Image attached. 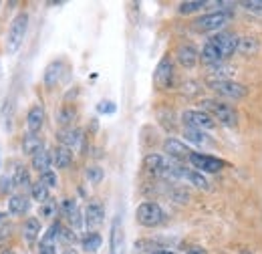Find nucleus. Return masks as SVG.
<instances>
[{
  "mask_svg": "<svg viewBox=\"0 0 262 254\" xmlns=\"http://www.w3.org/2000/svg\"><path fill=\"white\" fill-rule=\"evenodd\" d=\"M2 254H12V250H4Z\"/></svg>",
  "mask_w": 262,
  "mask_h": 254,
  "instance_id": "c03bdc74",
  "label": "nucleus"
},
{
  "mask_svg": "<svg viewBox=\"0 0 262 254\" xmlns=\"http://www.w3.org/2000/svg\"><path fill=\"white\" fill-rule=\"evenodd\" d=\"M31 196H33L34 202L45 204V202H49V188L42 182H36V184H33V188H31Z\"/></svg>",
  "mask_w": 262,
  "mask_h": 254,
  "instance_id": "7c9ffc66",
  "label": "nucleus"
},
{
  "mask_svg": "<svg viewBox=\"0 0 262 254\" xmlns=\"http://www.w3.org/2000/svg\"><path fill=\"white\" fill-rule=\"evenodd\" d=\"M61 224L55 222L49 226V230L42 234L40 244H38V254H57V238L61 234Z\"/></svg>",
  "mask_w": 262,
  "mask_h": 254,
  "instance_id": "9d476101",
  "label": "nucleus"
},
{
  "mask_svg": "<svg viewBox=\"0 0 262 254\" xmlns=\"http://www.w3.org/2000/svg\"><path fill=\"white\" fill-rule=\"evenodd\" d=\"M164 152H165V156L169 159H173V161H182V159H188V161H190V156L194 154L184 141H180V139H176V137H167V139H165Z\"/></svg>",
  "mask_w": 262,
  "mask_h": 254,
  "instance_id": "1a4fd4ad",
  "label": "nucleus"
},
{
  "mask_svg": "<svg viewBox=\"0 0 262 254\" xmlns=\"http://www.w3.org/2000/svg\"><path fill=\"white\" fill-rule=\"evenodd\" d=\"M45 125V109L40 105H34L31 107L29 115H27V127H29V133H38Z\"/></svg>",
  "mask_w": 262,
  "mask_h": 254,
  "instance_id": "a211bd4d",
  "label": "nucleus"
},
{
  "mask_svg": "<svg viewBox=\"0 0 262 254\" xmlns=\"http://www.w3.org/2000/svg\"><path fill=\"white\" fill-rule=\"evenodd\" d=\"M12 184H14V188H33V186H31V176H29V170H27L25 165H18V167L14 170Z\"/></svg>",
  "mask_w": 262,
  "mask_h": 254,
  "instance_id": "c85d7f7f",
  "label": "nucleus"
},
{
  "mask_svg": "<svg viewBox=\"0 0 262 254\" xmlns=\"http://www.w3.org/2000/svg\"><path fill=\"white\" fill-rule=\"evenodd\" d=\"M2 218H4V214H0V222H2Z\"/></svg>",
  "mask_w": 262,
  "mask_h": 254,
  "instance_id": "a18cd8bd",
  "label": "nucleus"
},
{
  "mask_svg": "<svg viewBox=\"0 0 262 254\" xmlns=\"http://www.w3.org/2000/svg\"><path fill=\"white\" fill-rule=\"evenodd\" d=\"M230 18L228 10H218V12H210V14H204L194 20V29L200 32H212V31H220Z\"/></svg>",
  "mask_w": 262,
  "mask_h": 254,
  "instance_id": "423d86ee",
  "label": "nucleus"
},
{
  "mask_svg": "<svg viewBox=\"0 0 262 254\" xmlns=\"http://www.w3.org/2000/svg\"><path fill=\"white\" fill-rule=\"evenodd\" d=\"M27 31H29V14L20 12V14H16L12 18L10 29L6 32V53L14 55L20 49V45H23V40L27 36Z\"/></svg>",
  "mask_w": 262,
  "mask_h": 254,
  "instance_id": "f03ea898",
  "label": "nucleus"
},
{
  "mask_svg": "<svg viewBox=\"0 0 262 254\" xmlns=\"http://www.w3.org/2000/svg\"><path fill=\"white\" fill-rule=\"evenodd\" d=\"M182 121L186 123V127H192V129H214L216 127V119L206 113V111H184L182 115Z\"/></svg>",
  "mask_w": 262,
  "mask_h": 254,
  "instance_id": "6e6552de",
  "label": "nucleus"
},
{
  "mask_svg": "<svg viewBox=\"0 0 262 254\" xmlns=\"http://www.w3.org/2000/svg\"><path fill=\"white\" fill-rule=\"evenodd\" d=\"M184 137H186L188 141H192V143H198V145H204V143L208 141V135H206L204 131H200V129H192V127H186Z\"/></svg>",
  "mask_w": 262,
  "mask_h": 254,
  "instance_id": "2f4dec72",
  "label": "nucleus"
},
{
  "mask_svg": "<svg viewBox=\"0 0 262 254\" xmlns=\"http://www.w3.org/2000/svg\"><path fill=\"white\" fill-rule=\"evenodd\" d=\"M240 6L250 14L262 16V0H244V2H240Z\"/></svg>",
  "mask_w": 262,
  "mask_h": 254,
  "instance_id": "72a5a7b5",
  "label": "nucleus"
},
{
  "mask_svg": "<svg viewBox=\"0 0 262 254\" xmlns=\"http://www.w3.org/2000/svg\"><path fill=\"white\" fill-rule=\"evenodd\" d=\"M154 254H176V252H171V250H158V252H154Z\"/></svg>",
  "mask_w": 262,
  "mask_h": 254,
  "instance_id": "79ce46f5",
  "label": "nucleus"
},
{
  "mask_svg": "<svg viewBox=\"0 0 262 254\" xmlns=\"http://www.w3.org/2000/svg\"><path fill=\"white\" fill-rule=\"evenodd\" d=\"M210 40L220 49V53H222L224 59L230 57V55L238 49V38H236L234 34H230V32H218V34L210 36Z\"/></svg>",
  "mask_w": 262,
  "mask_h": 254,
  "instance_id": "ddd939ff",
  "label": "nucleus"
},
{
  "mask_svg": "<svg viewBox=\"0 0 262 254\" xmlns=\"http://www.w3.org/2000/svg\"><path fill=\"white\" fill-rule=\"evenodd\" d=\"M190 163L196 167V172H200V174H218L224 167L222 159L206 156V154H198V152H194L190 156Z\"/></svg>",
  "mask_w": 262,
  "mask_h": 254,
  "instance_id": "0eeeda50",
  "label": "nucleus"
},
{
  "mask_svg": "<svg viewBox=\"0 0 262 254\" xmlns=\"http://www.w3.org/2000/svg\"><path fill=\"white\" fill-rule=\"evenodd\" d=\"M29 208H31V202H29V198H27L25 194H16V196H12L10 202H8V210H10V214H14V216L27 214Z\"/></svg>",
  "mask_w": 262,
  "mask_h": 254,
  "instance_id": "412c9836",
  "label": "nucleus"
},
{
  "mask_svg": "<svg viewBox=\"0 0 262 254\" xmlns=\"http://www.w3.org/2000/svg\"><path fill=\"white\" fill-rule=\"evenodd\" d=\"M61 208H63V214L67 216V220L71 222V226L79 228V226L83 224V216H81V210H79V206H77V202H75V200H63Z\"/></svg>",
  "mask_w": 262,
  "mask_h": 254,
  "instance_id": "6ab92c4d",
  "label": "nucleus"
},
{
  "mask_svg": "<svg viewBox=\"0 0 262 254\" xmlns=\"http://www.w3.org/2000/svg\"><path fill=\"white\" fill-rule=\"evenodd\" d=\"M23 152L27 156H34V154L42 152V139L36 133H27L23 137Z\"/></svg>",
  "mask_w": 262,
  "mask_h": 254,
  "instance_id": "393cba45",
  "label": "nucleus"
},
{
  "mask_svg": "<svg viewBox=\"0 0 262 254\" xmlns=\"http://www.w3.org/2000/svg\"><path fill=\"white\" fill-rule=\"evenodd\" d=\"M242 254H248V250H244V252H242Z\"/></svg>",
  "mask_w": 262,
  "mask_h": 254,
  "instance_id": "49530a36",
  "label": "nucleus"
},
{
  "mask_svg": "<svg viewBox=\"0 0 262 254\" xmlns=\"http://www.w3.org/2000/svg\"><path fill=\"white\" fill-rule=\"evenodd\" d=\"M40 234V220L38 218H27V222L23 226V236L29 244H34L36 238Z\"/></svg>",
  "mask_w": 262,
  "mask_h": 254,
  "instance_id": "a878e982",
  "label": "nucleus"
},
{
  "mask_svg": "<svg viewBox=\"0 0 262 254\" xmlns=\"http://www.w3.org/2000/svg\"><path fill=\"white\" fill-rule=\"evenodd\" d=\"M40 182H42L47 188H55V186H57V174L51 170V172H47V174L40 176Z\"/></svg>",
  "mask_w": 262,
  "mask_h": 254,
  "instance_id": "e433bc0d",
  "label": "nucleus"
},
{
  "mask_svg": "<svg viewBox=\"0 0 262 254\" xmlns=\"http://www.w3.org/2000/svg\"><path fill=\"white\" fill-rule=\"evenodd\" d=\"M85 176H87V180L91 182V184H99L101 180H103V170L99 167V165H91V167H87V172H85Z\"/></svg>",
  "mask_w": 262,
  "mask_h": 254,
  "instance_id": "f704fd0d",
  "label": "nucleus"
},
{
  "mask_svg": "<svg viewBox=\"0 0 262 254\" xmlns=\"http://www.w3.org/2000/svg\"><path fill=\"white\" fill-rule=\"evenodd\" d=\"M99 113H115V105L111 101H101L97 105Z\"/></svg>",
  "mask_w": 262,
  "mask_h": 254,
  "instance_id": "4c0bfd02",
  "label": "nucleus"
},
{
  "mask_svg": "<svg viewBox=\"0 0 262 254\" xmlns=\"http://www.w3.org/2000/svg\"><path fill=\"white\" fill-rule=\"evenodd\" d=\"M57 119H59L61 125H69V123L75 119V111H73L71 107H65V109H61V113L57 115Z\"/></svg>",
  "mask_w": 262,
  "mask_h": 254,
  "instance_id": "c9c22d12",
  "label": "nucleus"
},
{
  "mask_svg": "<svg viewBox=\"0 0 262 254\" xmlns=\"http://www.w3.org/2000/svg\"><path fill=\"white\" fill-rule=\"evenodd\" d=\"M71 161H73V154H71V150H69V147L59 145V147H55V150H53V163H55L59 170L69 167V165H71Z\"/></svg>",
  "mask_w": 262,
  "mask_h": 254,
  "instance_id": "bb28decb",
  "label": "nucleus"
},
{
  "mask_svg": "<svg viewBox=\"0 0 262 254\" xmlns=\"http://www.w3.org/2000/svg\"><path fill=\"white\" fill-rule=\"evenodd\" d=\"M57 139H59V143H61L63 147H69V150L73 152L75 147L81 145L83 133H81V129H77V127H65V129H61V131L57 133Z\"/></svg>",
  "mask_w": 262,
  "mask_h": 254,
  "instance_id": "4468645a",
  "label": "nucleus"
},
{
  "mask_svg": "<svg viewBox=\"0 0 262 254\" xmlns=\"http://www.w3.org/2000/svg\"><path fill=\"white\" fill-rule=\"evenodd\" d=\"M164 240H151V238H145V240H137L135 244H133V250L135 252H149V254H154V252H158V250H165L164 248Z\"/></svg>",
  "mask_w": 262,
  "mask_h": 254,
  "instance_id": "b1692460",
  "label": "nucleus"
},
{
  "mask_svg": "<svg viewBox=\"0 0 262 254\" xmlns=\"http://www.w3.org/2000/svg\"><path fill=\"white\" fill-rule=\"evenodd\" d=\"M208 2H202V0H190V2H182L180 4V14H192V12H198L200 8H204Z\"/></svg>",
  "mask_w": 262,
  "mask_h": 254,
  "instance_id": "473e14b6",
  "label": "nucleus"
},
{
  "mask_svg": "<svg viewBox=\"0 0 262 254\" xmlns=\"http://www.w3.org/2000/svg\"><path fill=\"white\" fill-rule=\"evenodd\" d=\"M210 89L216 91L218 95L228 97V99H244L248 95V89L236 81H228V79H210L208 81Z\"/></svg>",
  "mask_w": 262,
  "mask_h": 254,
  "instance_id": "39448f33",
  "label": "nucleus"
},
{
  "mask_svg": "<svg viewBox=\"0 0 262 254\" xmlns=\"http://www.w3.org/2000/svg\"><path fill=\"white\" fill-rule=\"evenodd\" d=\"M176 57H178V63L182 65V67L192 69V67H196L198 57H200V55H198V51L192 47V45H182V47L178 49Z\"/></svg>",
  "mask_w": 262,
  "mask_h": 254,
  "instance_id": "f3484780",
  "label": "nucleus"
},
{
  "mask_svg": "<svg viewBox=\"0 0 262 254\" xmlns=\"http://www.w3.org/2000/svg\"><path fill=\"white\" fill-rule=\"evenodd\" d=\"M51 163H53V154H49L47 150H42V152L33 156V170H36L40 176L51 172Z\"/></svg>",
  "mask_w": 262,
  "mask_h": 254,
  "instance_id": "4be33fe9",
  "label": "nucleus"
},
{
  "mask_svg": "<svg viewBox=\"0 0 262 254\" xmlns=\"http://www.w3.org/2000/svg\"><path fill=\"white\" fill-rule=\"evenodd\" d=\"M65 71H67V65L63 61H53V63L45 69V85L47 87L59 85V81H61V77H63Z\"/></svg>",
  "mask_w": 262,
  "mask_h": 254,
  "instance_id": "dca6fc26",
  "label": "nucleus"
},
{
  "mask_svg": "<svg viewBox=\"0 0 262 254\" xmlns=\"http://www.w3.org/2000/svg\"><path fill=\"white\" fill-rule=\"evenodd\" d=\"M238 53L242 55H256L260 51V40L256 36H242L238 38Z\"/></svg>",
  "mask_w": 262,
  "mask_h": 254,
  "instance_id": "5701e85b",
  "label": "nucleus"
},
{
  "mask_svg": "<svg viewBox=\"0 0 262 254\" xmlns=\"http://www.w3.org/2000/svg\"><path fill=\"white\" fill-rule=\"evenodd\" d=\"M109 246H111V254H125V236H123V226H121L119 216L111 224Z\"/></svg>",
  "mask_w": 262,
  "mask_h": 254,
  "instance_id": "f8f14e48",
  "label": "nucleus"
},
{
  "mask_svg": "<svg viewBox=\"0 0 262 254\" xmlns=\"http://www.w3.org/2000/svg\"><path fill=\"white\" fill-rule=\"evenodd\" d=\"M180 178H184V180H188L190 184H194L196 188H202V190H206L210 184H208V180L204 178V174H200V172H194V170H186V167H182V174H180Z\"/></svg>",
  "mask_w": 262,
  "mask_h": 254,
  "instance_id": "cd10ccee",
  "label": "nucleus"
},
{
  "mask_svg": "<svg viewBox=\"0 0 262 254\" xmlns=\"http://www.w3.org/2000/svg\"><path fill=\"white\" fill-rule=\"evenodd\" d=\"M103 218H105V210H103V204L93 200L87 204L85 208V224L89 228H97L99 224H103Z\"/></svg>",
  "mask_w": 262,
  "mask_h": 254,
  "instance_id": "2eb2a0df",
  "label": "nucleus"
},
{
  "mask_svg": "<svg viewBox=\"0 0 262 254\" xmlns=\"http://www.w3.org/2000/svg\"><path fill=\"white\" fill-rule=\"evenodd\" d=\"M200 59H202L206 65H218L220 61H224L220 49H218L212 40H208V43L204 45V49H202V53H200Z\"/></svg>",
  "mask_w": 262,
  "mask_h": 254,
  "instance_id": "aec40b11",
  "label": "nucleus"
},
{
  "mask_svg": "<svg viewBox=\"0 0 262 254\" xmlns=\"http://www.w3.org/2000/svg\"><path fill=\"white\" fill-rule=\"evenodd\" d=\"M143 167L156 176H164V178H180V172L184 165H180L178 161L169 159L162 154H149L143 159Z\"/></svg>",
  "mask_w": 262,
  "mask_h": 254,
  "instance_id": "f257e3e1",
  "label": "nucleus"
},
{
  "mask_svg": "<svg viewBox=\"0 0 262 254\" xmlns=\"http://www.w3.org/2000/svg\"><path fill=\"white\" fill-rule=\"evenodd\" d=\"M12 188H14V184H12V178H2V180H0V192H2V194L10 192Z\"/></svg>",
  "mask_w": 262,
  "mask_h": 254,
  "instance_id": "ea45409f",
  "label": "nucleus"
},
{
  "mask_svg": "<svg viewBox=\"0 0 262 254\" xmlns=\"http://www.w3.org/2000/svg\"><path fill=\"white\" fill-rule=\"evenodd\" d=\"M63 254H77V252H75V250H71V248H69V250H65V252H63Z\"/></svg>",
  "mask_w": 262,
  "mask_h": 254,
  "instance_id": "37998d69",
  "label": "nucleus"
},
{
  "mask_svg": "<svg viewBox=\"0 0 262 254\" xmlns=\"http://www.w3.org/2000/svg\"><path fill=\"white\" fill-rule=\"evenodd\" d=\"M55 210H57V208H55V204H51V202H45V204L40 206V214H42L45 218L51 216V214H55Z\"/></svg>",
  "mask_w": 262,
  "mask_h": 254,
  "instance_id": "58836bf2",
  "label": "nucleus"
},
{
  "mask_svg": "<svg viewBox=\"0 0 262 254\" xmlns=\"http://www.w3.org/2000/svg\"><path fill=\"white\" fill-rule=\"evenodd\" d=\"M154 81L160 89H167L173 81V65H171V59L169 57H164L160 65L156 67V75H154Z\"/></svg>",
  "mask_w": 262,
  "mask_h": 254,
  "instance_id": "9b49d317",
  "label": "nucleus"
},
{
  "mask_svg": "<svg viewBox=\"0 0 262 254\" xmlns=\"http://www.w3.org/2000/svg\"><path fill=\"white\" fill-rule=\"evenodd\" d=\"M135 218L145 228H156V226L165 222V212L162 210V206L156 204V202H143V204L137 206Z\"/></svg>",
  "mask_w": 262,
  "mask_h": 254,
  "instance_id": "20e7f679",
  "label": "nucleus"
},
{
  "mask_svg": "<svg viewBox=\"0 0 262 254\" xmlns=\"http://www.w3.org/2000/svg\"><path fill=\"white\" fill-rule=\"evenodd\" d=\"M186 254H208V252H206L204 248H200V246H194V248H190Z\"/></svg>",
  "mask_w": 262,
  "mask_h": 254,
  "instance_id": "a19ab883",
  "label": "nucleus"
},
{
  "mask_svg": "<svg viewBox=\"0 0 262 254\" xmlns=\"http://www.w3.org/2000/svg\"><path fill=\"white\" fill-rule=\"evenodd\" d=\"M202 105H204L206 113H210L216 121H220L224 127L238 125V115H236V111H234L230 105H226V103L216 101V99H204Z\"/></svg>",
  "mask_w": 262,
  "mask_h": 254,
  "instance_id": "7ed1b4c3",
  "label": "nucleus"
},
{
  "mask_svg": "<svg viewBox=\"0 0 262 254\" xmlns=\"http://www.w3.org/2000/svg\"><path fill=\"white\" fill-rule=\"evenodd\" d=\"M81 244H83V250L85 252H97L99 248H101V244H103V238H101V234H97V232H89L81 240Z\"/></svg>",
  "mask_w": 262,
  "mask_h": 254,
  "instance_id": "c756f323",
  "label": "nucleus"
}]
</instances>
